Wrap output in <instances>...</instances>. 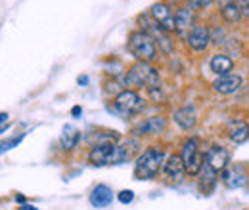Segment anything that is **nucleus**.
Here are the masks:
<instances>
[{
  "label": "nucleus",
  "mask_w": 249,
  "mask_h": 210,
  "mask_svg": "<svg viewBox=\"0 0 249 210\" xmlns=\"http://www.w3.org/2000/svg\"><path fill=\"white\" fill-rule=\"evenodd\" d=\"M128 52L136 58V61H144V63H150V61L156 60L157 56V44H156V38L144 31H134L130 32L128 36Z\"/></svg>",
  "instance_id": "obj_1"
},
{
  "label": "nucleus",
  "mask_w": 249,
  "mask_h": 210,
  "mask_svg": "<svg viewBox=\"0 0 249 210\" xmlns=\"http://www.w3.org/2000/svg\"><path fill=\"white\" fill-rule=\"evenodd\" d=\"M124 84L128 88H142V86H148V90L157 88L159 84V75L157 71L150 65V63H144V61H136L128 73L124 75Z\"/></svg>",
  "instance_id": "obj_2"
},
{
  "label": "nucleus",
  "mask_w": 249,
  "mask_h": 210,
  "mask_svg": "<svg viewBox=\"0 0 249 210\" xmlns=\"http://www.w3.org/2000/svg\"><path fill=\"white\" fill-rule=\"evenodd\" d=\"M163 159H165V153L159 149V147L146 149L136 159L134 176L138 180H152V178H156L157 172L163 168Z\"/></svg>",
  "instance_id": "obj_3"
},
{
  "label": "nucleus",
  "mask_w": 249,
  "mask_h": 210,
  "mask_svg": "<svg viewBox=\"0 0 249 210\" xmlns=\"http://www.w3.org/2000/svg\"><path fill=\"white\" fill-rule=\"evenodd\" d=\"M180 159H182V164H184V170H186L190 176H196L201 172L203 168V155L199 151V144L196 138H190L182 144V149H180Z\"/></svg>",
  "instance_id": "obj_4"
},
{
  "label": "nucleus",
  "mask_w": 249,
  "mask_h": 210,
  "mask_svg": "<svg viewBox=\"0 0 249 210\" xmlns=\"http://www.w3.org/2000/svg\"><path fill=\"white\" fill-rule=\"evenodd\" d=\"M144 109V99L136 94V90H123L113 99V111L121 117H132Z\"/></svg>",
  "instance_id": "obj_5"
},
{
  "label": "nucleus",
  "mask_w": 249,
  "mask_h": 210,
  "mask_svg": "<svg viewBox=\"0 0 249 210\" xmlns=\"http://www.w3.org/2000/svg\"><path fill=\"white\" fill-rule=\"evenodd\" d=\"M150 16L156 19V23L161 27V31H165L167 34L175 31V12H173L169 2H156L150 8Z\"/></svg>",
  "instance_id": "obj_6"
},
{
  "label": "nucleus",
  "mask_w": 249,
  "mask_h": 210,
  "mask_svg": "<svg viewBox=\"0 0 249 210\" xmlns=\"http://www.w3.org/2000/svg\"><path fill=\"white\" fill-rule=\"evenodd\" d=\"M186 44L194 50V52H205L207 46L211 44V32L203 25H194L188 31Z\"/></svg>",
  "instance_id": "obj_7"
},
{
  "label": "nucleus",
  "mask_w": 249,
  "mask_h": 210,
  "mask_svg": "<svg viewBox=\"0 0 249 210\" xmlns=\"http://www.w3.org/2000/svg\"><path fill=\"white\" fill-rule=\"evenodd\" d=\"M113 147H115V140L100 142L89 153V162L94 164V166H106V164H109V157L113 153Z\"/></svg>",
  "instance_id": "obj_8"
},
{
  "label": "nucleus",
  "mask_w": 249,
  "mask_h": 210,
  "mask_svg": "<svg viewBox=\"0 0 249 210\" xmlns=\"http://www.w3.org/2000/svg\"><path fill=\"white\" fill-rule=\"evenodd\" d=\"M228 162H230V153L220 145H215L205 153V166H209L215 172H222L228 166Z\"/></svg>",
  "instance_id": "obj_9"
},
{
  "label": "nucleus",
  "mask_w": 249,
  "mask_h": 210,
  "mask_svg": "<svg viewBox=\"0 0 249 210\" xmlns=\"http://www.w3.org/2000/svg\"><path fill=\"white\" fill-rule=\"evenodd\" d=\"M222 181L226 187L238 189V187H244L248 183V176L240 166H226L222 170Z\"/></svg>",
  "instance_id": "obj_10"
},
{
  "label": "nucleus",
  "mask_w": 249,
  "mask_h": 210,
  "mask_svg": "<svg viewBox=\"0 0 249 210\" xmlns=\"http://www.w3.org/2000/svg\"><path fill=\"white\" fill-rule=\"evenodd\" d=\"M240 86H242V77H240V75H232V73L218 77L217 81L213 82V88H215L218 94H224V96L238 92Z\"/></svg>",
  "instance_id": "obj_11"
},
{
  "label": "nucleus",
  "mask_w": 249,
  "mask_h": 210,
  "mask_svg": "<svg viewBox=\"0 0 249 210\" xmlns=\"http://www.w3.org/2000/svg\"><path fill=\"white\" fill-rule=\"evenodd\" d=\"M163 172L169 180H180L184 176V164H182V159L180 155H171L167 157V161H163Z\"/></svg>",
  "instance_id": "obj_12"
},
{
  "label": "nucleus",
  "mask_w": 249,
  "mask_h": 210,
  "mask_svg": "<svg viewBox=\"0 0 249 210\" xmlns=\"http://www.w3.org/2000/svg\"><path fill=\"white\" fill-rule=\"evenodd\" d=\"M111 201H113V191H111V187H107L104 183L96 185L90 193V205L96 209H106L111 205Z\"/></svg>",
  "instance_id": "obj_13"
},
{
  "label": "nucleus",
  "mask_w": 249,
  "mask_h": 210,
  "mask_svg": "<svg viewBox=\"0 0 249 210\" xmlns=\"http://www.w3.org/2000/svg\"><path fill=\"white\" fill-rule=\"evenodd\" d=\"M175 122L182 128V130H192L197 122V113L194 109V105H184L182 109H178L175 113Z\"/></svg>",
  "instance_id": "obj_14"
},
{
  "label": "nucleus",
  "mask_w": 249,
  "mask_h": 210,
  "mask_svg": "<svg viewBox=\"0 0 249 210\" xmlns=\"http://www.w3.org/2000/svg\"><path fill=\"white\" fill-rule=\"evenodd\" d=\"M194 27V12L190 8H180L175 12V32L184 34L188 29Z\"/></svg>",
  "instance_id": "obj_15"
},
{
  "label": "nucleus",
  "mask_w": 249,
  "mask_h": 210,
  "mask_svg": "<svg viewBox=\"0 0 249 210\" xmlns=\"http://www.w3.org/2000/svg\"><path fill=\"white\" fill-rule=\"evenodd\" d=\"M228 138L234 144H244L249 138V124L244 120H234L228 124Z\"/></svg>",
  "instance_id": "obj_16"
},
{
  "label": "nucleus",
  "mask_w": 249,
  "mask_h": 210,
  "mask_svg": "<svg viewBox=\"0 0 249 210\" xmlns=\"http://www.w3.org/2000/svg\"><path fill=\"white\" fill-rule=\"evenodd\" d=\"M62 147L65 151H73L77 147V144L81 142V132L77 130V128H73V126H63V132H62Z\"/></svg>",
  "instance_id": "obj_17"
},
{
  "label": "nucleus",
  "mask_w": 249,
  "mask_h": 210,
  "mask_svg": "<svg viewBox=\"0 0 249 210\" xmlns=\"http://www.w3.org/2000/svg\"><path fill=\"white\" fill-rule=\"evenodd\" d=\"M211 71L213 73H217L218 77H222V75H228L230 71H232V67H234V61L230 60L228 56H224V54H217V56H213L211 58Z\"/></svg>",
  "instance_id": "obj_18"
},
{
  "label": "nucleus",
  "mask_w": 249,
  "mask_h": 210,
  "mask_svg": "<svg viewBox=\"0 0 249 210\" xmlns=\"http://www.w3.org/2000/svg\"><path fill=\"white\" fill-rule=\"evenodd\" d=\"M220 16H222V19H224L226 23H238V21L242 19V8L232 0V2H228V4L222 6Z\"/></svg>",
  "instance_id": "obj_19"
},
{
  "label": "nucleus",
  "mask_w": 249,
  "mask_h": 210,
  "mask_svg": "<svg viewBox=\"0 0 249 210\" xmlns=\"http://www.w3.org/2000/svg\"><path fill=\"white\" fill-rule=\"evenodd\" d=\"M163 130H165V119H163V117L146 119L140 124V128H138L140 134H159V132H163Z\"/></svg>",
  "instance_id": "obj_20"
},
{
  "label": "nucleus",
  "mask_w": 249,
  "mask_h": 210,
  "mask_svg": "<svg viewBox=\"0 0 249 210\" xmlns=\"http://www.w3.org/2000/svg\"><path fill=\"white\" fill-rule=\"evenodd\" d=\"M132 151L130 149V144L128 145H115L113 147V153L109 157V164H121V162H126L130 157H132Z\"/></svg>",
  "instance_id": "obj_21"
},
{
  "label": "nucleus",
  "mask_w": 249,
  "mask_h": 210,
  "mask_svg": "<svg viewBox=\"0 0 249 210\" xmlns=\"http://www.w3.org/2000/svg\"><path fill=\"white\" fill-rule=\"evenodd\" d=\"M23 138H25V134H19V136H16V138H10V140L0 142V155H2V153H6V151L14 149L16 145H19V144L23 142Z\"/></svg>",
  "instance_id": "obj_22"
},
{
  "label": "nucleus",
  "mask_w": 249,
  "mask_h": 210,
  "mask_svg": "<svg viewBox=\"0 0 249 210\" xmlns=\"http://www.w3.org/2000/svg\"><path fill=\"white\" fill-rule=\"evenodd\" d=\"M123 205H128V203H132V199H134V193L130 191V189H124V191H121L119 193V197H117Z\"/></svg>",
  "instance_id": "obj_23"
},
{
  "label": "nucleus",
  "mask_w": 249,
  "mask_h": 210,
  "mask_svg": "<svg viewBox=\"0 0 249 210\" xmlns=\"http://www.w3.org/2000/svg\"><path fill=\"white\" fill-rule=\"evenodd\" d=\"M194 8H205V6H209L213 0H188Z\"/></svg>",
  "instance_id": "obj_24"
},
{
  "label": "nucleus",
  "mask_w": 249,
  "mask_h": 210,
  "mask_svg": "<svg viewBox=\"0 0 249 210\" xmlns=\"http://www.w3.org/2000/svg\"><path fill=\"white\" fill-rule=\"evenodd\" d=\"M79 84H83V86H87L89 84V77H79V81H77Z\"/></svg>",
  "instance_id": "obj_25"
},
{
  "label": "nucleus",
  "mask_w": 249,
  "mask_h": 210,
  "mask_svg": "<svg viewBox=\"0 0 249 210\" xmlns=\"http://www.w3.org/2000/svg\"><path fill=\"white\" fill-rule=\"evenodd\" d=\"M81 113H83V109H81V107H73V111H71V115H73V117H79Z\"/></svg>",
  "instance_id": "obj_26"
},
{
  "label": "nucleus",
  "mask_w": 249,
  "mask_h": 210,
  "mask_svg": "<svg viewBox=\"0 0 249 210\" xmlns=\"http://www.w3.org/2000/svg\"><path fill=\"white\" fill-rule=\"evenodd\" d=\"M16 201H18L19 205H27V203H25V195H16Z\"/></svg>",
  "instance_id": "obj_27"
},
{
  "label": "nucleus",
  "mask_w": 249,
  "mask_h": 210,
  "mask_svg": "<svg viewBox=\"0 0 249 210\" xmlns=\"http://www.w3.org/2000/svg\"><path fill=\"white\" fill-rule=\"evenodd\" d=\"M19 210H38V209H36V207H33V205H21Z\"/></svg>",
  "instance_id": "obj_28"
},
{
  "label": "nucleus",
  "mask_w": 249,
  "mask_h": 210,
  "mask_svg": "<svg viewBox=\"0 0 249 210\" xmlns=\"http://www.w3.org/2000/svg\"><path fill=\"white\" fill-rule=\"evenodd\" d=\"M6 120H8V113H0V126H2Z\"/></svg>",
  "instance_id": "obj_29"
},
{
  "label": "nucleus",
  "mask_w": 249,
  "mask_h": 210,
  "mask_svg": "<svg viewBox=\"0 0 249 210\" xmlns=\"http://www.w3.org/2000/svg\"><path fill=\"white\" fill-rule=\"evenodd\" d=\"M242 16L249 17V6H244V8H242Z\"/></svg>",
  "instance_id": "obj_30"
},
{
  "label": "nucleus",
  "mask_w": 249,
  "mask_h": 210,
  "mask_svg": "<svg viewBox=\"0 0 249 210\" xmlns=\"http://www.w3.org/2000/svg\"><path fill=\"white\" fill-rule=\"evenodd\" d=\"M8 128H10V126H8V124H2V126H0V136H2V134H4V132H6V130H8Z\"/></svg>",
  "instance_id": "obj_31"
},
{
  "label": "nucleus",
  "mask_w": 249,
  "mask_h": 210,
  "mask_svg": "<svg viewBox=\"0 0 249 210\" xmlns=\"http://www.w3.org/2000/svg\"><path fill=\"white\" fill-rule=\"evenodd\" d=\"M244 2V6H249V0H242Z\"/></svg>",
  "instance_id": "obj_32"
}]
</instances>
